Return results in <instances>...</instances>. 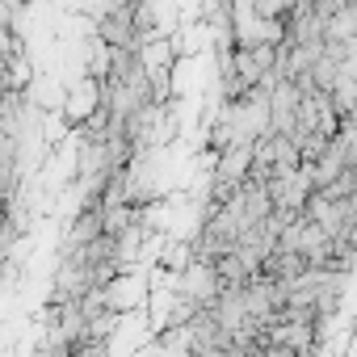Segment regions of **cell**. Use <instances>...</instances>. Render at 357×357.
Segmentation results:
<instances>
[{
  "label": "cell",
  "mask_w": 357,
  "mask_h": 357,
  "mask_svg": "<svg viewBox=\"0 0 357 357\" xmlns=\"http://www.w3.org/2000/svg\"><path fill=\"white\" fill-rule=\"evenodd\" d=\"M97 114H101V80L89 76V72H80V76L63 89V97H59V118H63L68 126H84V122L97 118Z\"/></svg>",
  "instance_id": "6da1fadb"
},
{
  "label": "cell",
  "mask_w": 357,
  "mask_h": 357,
  "mask_svg": "<svg viewBox=\"0 0 357 357\" xmlns=\"http://www.w3.org/2000/svg\"><path fill=\"white\" fill-rule=\"evenodd\" d=\"M357 38V5H340L324 17V43H353Z\"/></svg>",
  "instance_id": "7a4b0ae2"
},
{
  "label": "cell",
  "mask_w": 357,
  "mask_h": 357,
  "mask_svg": "<svg viewBox=\"0 0 357 357\" xmlns=\"http://www.w3.org/2000/svg\"><path fill=\"white\" fill-rule=\"evenodd\" d=\"M290 5H294V0H252V9H257L261 17H286Z\"/></svg>",
  "instance_id": "3957f363"
}]
</instances>
